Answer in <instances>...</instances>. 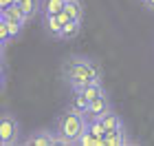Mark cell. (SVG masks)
<instances>
[{"mask_svg":"<svg viewBox=\"0 0 154 146\" xmlns=\"http://www.w3.org/2000/svg\"><path fill=\"white\" fill-rule=\"evenodd\" d=\"M0 137L2 144H16L20 140V122L9 113L0 115Z\"/></svg>","mask_w":154,"mask_h":146,"instance_id":"cell-3","label":"cell"},{"mask_svg":"<svg viewBox=\"0 0 154 146\" xmlns=\"http://www.w3.org/2000/svg\"><path fill=\"white\" fill-rule=\"evenodd\" d=\"M79 31H82V20H71L62 27V40H73L79 36Z\"/></svg>","mask_w":154,"mask_h":146,"instance_id":"cell-11","label":"cell"},{"mask_svg":"<svg viewBox=\"0 0 154 146\" xmlns=\"http://www.w3.org/2000/svg\"><path fill=\"white\" fill-rule=\"evenodd\" d=\"M88 133H93L97 140H99V146H103V135H106V128H103L101 120H90V122H88Z\"/></svg>","mask_w":154,"mask_h":146,"instance_id":"cell-15","label":"cell"},{"mask_svg":"<svg viewBox=\"0 0 154 146\" xmlns=\"http://www.w3.org/2000/svg\"><path fill=\"white\" fill-rule=\"evenodd\" d=\"M0 86H2V80H0Z\"/></svg>","mask_w":154,"mask_h":146,"instance_id":"cell-24","label":"cell"},{"mask_svg":"<svg viewBox=\"0 0 154 146\" xmlns=\"http://www.w3.org/2000/svg\"><path fill=\"white\" fill-rule=\"evenodd\" d=\"M18 7H20V11L24 13V18L26 20H31L35 13L40 11V7H42V0H20L18 2Z\"/></svg>","mask_w":154,"mask_h":146,"instance_id":"cell-9","label":"cell"},{"mask_svg":"<svg viewBox=\"0 0 154 146\" xmlns=\"http://www.w3.org/2000/svg\"><path fill=\"white\" fill-rule=\"evenodd\" d=\"M9 5H13V0H0V7H2V9H7Z\"/></svg>","mask_w":154,"mask_h":146,"instance_id":"cell-20","label":"cell"},{"mask_svg":"<svg viewBox=\"0 0 154 146\" xmlns=\"http://www.w3.org/2000/svg\"><path fill=\"white\" fill-rule=\"evenodd\" d=\"M0 40H2L5 44H9L11 42V31H9V22H7L5 18H0Z\"/></svg>","mask_w":154,"mask_h":146,"instance_id":"cell-17","label":"cell"},{"mask_svg":"<svg viewBox=\"0 0 154 146\" xmlns=\"http://www.w3.org/2000/svg\"><path fill=\"white\" fill-rule=\"evenodd\" d=\"M0 144H2V137H0Z\"/></svg>","mask_w":154,"mask_h":146,"instance_id":"cell-25","label":"cell"},{"mask_svg":"<svg viewBox=\"0 0 154 146\" xmlns=\"http://www.w3.org/2000/svg\"><path fill=\"white\" fill-rule=\"evenodd\" d=\"M73 109L75 111H79V113H86V109H88V100L84 97L79 91H75V102H73Z\"/></svg>","mask_w":154,"mask_h":146,"instance_id":"cell-16","label":"cell"},{"mask_svg":"<svg viewBox=\"0 0 154 146\" xmlns=\"http://www.w3.org/2000/svg\"><path fill=\"white\" fill-rule=\"evenodd\" d=\"M13 2H16V5H18V2H20V0H13Z\"/></svg>","mask_w":154,"mask_h":146,"instance_id":"cell-23","label":"cell"},{"mask_svg":"<svg viewBox=\"0 0 154 146\" xmlns=\"http://www.w3.org/2000/svg\"><path fill=\"white\" fill-rule=\"evenodd\" d=\"M44 27L53 38H62V22L57 20V16H44Z\"/></svg>","mask_w":154,"mask_h":146,"instance_id":"cell-13","label":"cell"},{"mask_svg":"<svg viewBox=\"0 0 154 146\" xmlns=\"http://www.w3.org/2000/svg\"><path fill=\"white\" fill-rule=\"evenodd\" d=\"M64 11H66L73 20H82V18H84V9H82V2H79V0H66Z\"/></svg>","mask_w":154,"mask_h":146,"instance_id":"cell-14","label":"cell"},{"mask_svg":"<svg viewBox=\"0 0 154 146\" xmlns=\"http://www.w3.org/2000/svg\"><path fill=\"white\" fill-rule=\"evenodd\" d=\"M86 128H88V122H86V117H84V113H79V111H75L71 106L57 120V128H55L57 142L60 144H77V140L82 137V133Z\"/></svg>","mask_w":154,"mask_h":146,"instance_id":"cell-2","label":"cell"},{"mask_svg":"<svg viewBox=\"0 0 154 146\" xmlns=\"http://www.w3.org/2000/svg\"><path fill=\"white\" fill-rule=\"evenodd\" d=\"M62 78L73 91H82L84 86L93 84V82H101V67L84 55H71L62 64Z\"/></svg>","mask_w":154,"mask_h":146,"instance_id":"cell-1","label":"cell"},{"mask_svg":"<svg viewBox=\"0 0 154 146\" xmlns=\"http://www.w3.org/2000/svg\"><path fill=\"white\" fill-rule=\"evenodd\" d=\"M2 11H5V9H2V7H0V18H2Z\"/></svg>","mask_w":154,"mask_h":146,"instance_id":"cell-22","label":"cell"},{"mask_svg":"<svg viewBox=\"0 0 154 146\" xmlns=\"http://www.w3.org/2000/svg\"><path fill=\"white\" fill-rule=\"evenodd\" d=\"M101 124H103V128H106V133H108V131H115V128H121V126H123L121 117H119L112 109H110L108 113L101 117Z\"/></svg>","mask_w":154,"mask_h":146,"instance_id":"cell-12","label":"cell"},{"mask_svg":"<svg viewBox=\"0 0 154 146\" xmlns=\"http://www.w3.org/2000/svg\"><path fill=\"white\" fill-rule=\"evenodd\" d=\"M141 2H143V7L148 11H154V0H141Z\"/></svg>","mask_w":154,"mask_h":146,"instance_id":"cell-19","label":"cell"},{"mask_svg":"<svg viewBox=\"0 0 154 146\" xmlns=\"http://www.w3.org/2000/svg\"><path fill=\"white\" fill-rule=\"evenodd\" d=\"M24 144L26 146H53V144H60V142H57V133H53L48 128H42V131L31 133L24 140Z\"/></svg>","mask_w":154,"mask_h":146,"instance_id":"cell-5","label":"cell"},{"mask_svg":"<svg viewBox=\"0 0 154 146\" xmlns=\"http://www.w3.org/2000/svg\"><path fill=\"white\" fill-rule=\"evenodd\" d=\"M110 109H112V106H110V100H108L106 95H101V97H97V100L88 102V109H86V113H84V117H86V122H90V120H101Z\"/></svg>","mask_w":154,"mask_h":146,"instance_id":"cell-4","label":"cell"},{"mask_svg":"<svg viewBox=\"0 0 154 146\" xmlns=\"http://www.w3.org/2000/svg\"><path fill=\"white\" fill-rule=\"evenodd\" d=\"M66 0H42V16H55V13H60L62 9H64Z\"/></svg>","mask_w":154,"mask_h":146,"instance_id":"cell-8","label":"cell"},{"mask_svg":"<svg viewBox=\"0 0 154 146\" xmlns=\"http://www.w3.org/2000/svg\"><path fill=\"white\" fill-rule=\"evenodd\" d=\"M2 51H5V42L0 40V53H2Z\"/></svg>","mask_w":154,"mask_h":146,"instance_id":"cell-21","label":"cell"},{"mask_svg":"<svg viewBox=\"0 0 154 146\" xmlns=\"http://www.w3.org/2000/svg\"><path fill=\"white\" fill-rule=\"evenodd\" d=\"M79 93H82L84 97H86L88 102H93V100H97V97L106 95V91H103V86H101V82H93V84L84 86V89H82Z\"/></svg>","mask_w":154,"mask_h":146,"instance_id":"cell-10","label":"cell"},{"mask_svg":"<svg viewBox=\"0 0 154 146\" xmlns=\"http://www.w3.org/2000/svg\"><path fill=\"white\" fill-rule=\"evenodd\" d=\"M2 18L7 20V22H20V24H24L26 22V18H24V13L20 11V7L13 2V5H9L7 9L2 11Z\"/></svg>","mask_w":154,"mask_h":146,"instance_id":"cell-7","label":"cell"},{"mask_svg":"<svg viewBox=\"0 0 154 146\" xmlns=\"http://www.w3.org/2000/svg\"><path fill=\"white\" fill-rule=\"evenodd\" d=\"M55 16H57V20H60V22H62V27H64L66 22H71V20H73V18H71V16H68V13H66L64 9H62L60 13H55Z\"/></svg>","mask_w":154,"mask_h":146,"instance_id":"cell-18","label":"cell"},{"mask_svg":"<svg viewBox=\"0 0 154 146\" xmlns=\"http://www.w3.org/2000/svg\"><path fill=\"white\" fill-rule=\"evenodd\" d=\"M123 146L128 144V135H125L123 126L121 128H115V131H108L106 135H103V146Z\"/></svg>","mask_w":154,"mask_h":146,"instance_id":"cell-6","label":"cell"}]
</instances>
